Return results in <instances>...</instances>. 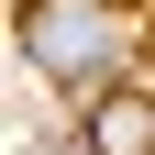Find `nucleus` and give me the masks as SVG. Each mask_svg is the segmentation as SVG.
<instances>
[{
  "mask_svg": "<svg viewBox=\"0 0 155 155\" xmlns=\"http://www.w3.org/2000/svg\"><path fill=\"white\" fill-rule=\"evenodd\" d=\"M89 155H155V100L144 89H100L89 100Z\"/></svg>",
  "mask_w": 155,
  "mask_h": 155,
  "instance_id": "obj_2",
  "label": "nucleus"
},
{
  "mask_svg": "<svg viewBox=\"0 0 155 155\" xmlns=\"http://www.w3.org/2000/svg\"><path fill=\"white\" fill-rule=\"evenodd\" d=\"M111 55H122V22L100 0H33V67L78 78V89H111Z\"/></svg>",
  "mask_w": 155,
  "mask_h": 155,
  "instance_id": "obj_1",
  "label": "nucleus"
}]
</instances>
